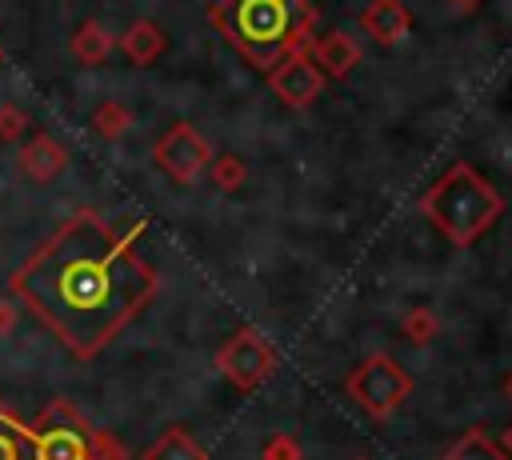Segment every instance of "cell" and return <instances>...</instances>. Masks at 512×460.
I'll return each instance as SVG.
<instances>
[{
  "label": "cell",
  "mask_w": 512,
  "mask_h": 460,
  "mask_svg": "<svg viewBox=\"0 0 512 460\" xmlns=\"http://www.w3.org/2000/svg\"><path fill=\"white\" fill-rule=\"evenodd\" d=\"M132 236L96 212H76L12 272L8 288L72 356L92 360L148 308L160 284Z\"/></svg>",
  "instance_id": "obj_1"
},
{
  "label": "cell",
  "mask_w": 512,
  "mask_h": 460,
  "mask_svg": "<svg viewBox=\"0 0 512 460\" xmlns=\"http://www.w3.org/2000/svg\"><path fill=\"white\" fill-rule=\"evenodd\" d=\"M424 216L456 244V248H468L476 244L500 216L504 200L500 192L468 164H452L420 200Z\"/></svg>",
  "instance_id": "obj_2"
},
{
  "label": "cell",
  "mask_w": 512,
  "mask_h": 460,
  "mask_svg": "<svg viewBox=\"0 0 512 460\" xmlns=\"http://www.w3.org/2000/svg\"><path fill=\"white\" fill-rule=\"evenodd\" d=\"M20 460H124V448L92 428L68 400L48 404L32 424L16 420Z\"/></svg>",
  "instance_id": "obj_3"
},
{
  "label": "cell",
  "mask_w": 512,
  "mask_h": 460,
  "mask_svg": "<svg viewBox=\"0 0 512 460\" xmlns=\"http://www.w3.org/2000/svg\"><path fill=\"white\" fill-rule=\"evenodd\" d=\"M228 28L248 48L252 60L268 64V56L280 52L284 44L296 48V32L304 28V20H296L292 0H232Z\"/></svg>",
  "instance_id": "obj_4"
},
{
  "label": "cell",
  "mask_w": 512,
  "mask_h": 460,
  "mask_svg": "<svg viewBox=\"0 0 512 460\" xmlns=\"http://www.w3.org/2000/svg\"><path fill=\"white\" fill-rule=\"evenodd\" d=\"M348 392H352V400H356L368 416L384 420V416H392V412L404 404V396L412 392V380H408V372H404L392 356L372 352V356L360 360V368L348 376Z\"/></svg>",
  "instance_id": "obj_5"
},
{
  "label": "cell",
  "mask_w": 512,
  "mask_h": 460,
  "mask_svg": "<svg viewBox=\"0 0 512 460\" xmlns=\"http://www.w3.org/2000/svg\"><path fill=\"white\" fill-rule=\"evenodd\" d=\"M216 368H220L240 392H252V388H260V384L276 372V352H272V344H268L256 328H236V332L224 340V348L216 352Z\"/></svg>",
  "instance_id": "obj_6"
},
{
  "label": "cell",
  "mask_w": 512,
  "mask_h": 460,
  "mask_svg": "<svg viewBox=\"0 0 512 460\" xmlns=\"http://www.w3.org/2000/svg\"><path fill=\"white\" fill-rule=\"evenodd\" d=\"M156 164H160L176 184H192V180L212 164V148H208V140H204L192 124H176V128H168V136L156 144Z\"/></svg>",
  "instance_id": "obj_7"
},
{
  "label": "cell",
  "mask_w": 512,
  "mask_h": 460,
  "mask_svg": "<svg viewBox=\"0 0 512 460\" xmlns=\"http://www.w3.org/2000/svg\"><path fill=\"white\" fill-rule=\"evenodd\" d=\"M272 88H276V96L280 100H288V104H308V100H316L320 96V88H324V76H320V68H316V60L304 52V48H288V56H284V64L272 72Z\"/></svg>",
  "instance_id": "obj_8"
},
{
  "label": "cell",
  "mask_w": 512,
  "mask_h": 460,
  "mask_svg": "<svg viewBox=\"0 0 512 460\" xmlns=\"http://www.w3.org/2000/svg\"><path fill=\"white\" fill-rule=\"evenodd\" d=\"M140 460H208V452L188 428H164L160 440Z\"/></svg>",
  "instance_id": "obj_9"
},
{
  "label": "cell",
  "mask_w": 512,
  "mask_h": 460,
  "mask_svg": "<svg viewBox=\"0 0 512 460\" xmlns=\"http://www.w3.org/2000/svg\"><path fill=\"white\" fill-rule=\"evenodd\" d=\"M364 28H368L376 40L392 44V40H400V36L408 32V16H404V8H400L396 0H376V4L364 12Z\"/></svg>",
  "instance_id": "obj_10"
},
{
  "label": "cell",
  "mask_w": 512,
  "mask_h": 460,
  "mask_svg": "<svg viewBox=\"0 0 512 460\" xmlns=\"http://www.w3.org/2000/svg\"><path fill=\"white\" fill-rule=\"evenodd\" d=\"M316 60H320L332 76H344V72L360 60V48H356V40H352L348 32H328V36L320 40V48H316Z\"/></svg>",
  "instance_id": "obj_11"
},
{
  "label": "cell",
  "mask_w": 512,
  "mask_h": 460,
  "mask_svg": "<svg viewBox=\"0 0 512 460\" xmlns=\"http://www.w3.org/2000/svg\"><path fill=\"white\" fill-rule=\"evenodd\" d=\"M20 164H24V172H28V176H36V180H52V176L64 168V152H60V144H56V140L36 136V140H32V148L20 156Z\"/></svg>",
  "instance_id": "obj_12"
},
{
  "label": "cell",
  "mask_w": 512,
  "mask_h": 460,
  "mask_svg": "<svg viewBox=\"0 0 512 460\" xmlns=\"http://www.w3.org/2000/svg\"><path fill=\"white\" fill-rule=\"evenodd\" d=\"M440 460H508V456L496 448L492 436H484L480 428H472V432H464Z\"/></svg>",
  "instance_id": "obj_13"
},
{
  "label": "cell",
  "mask_w": 512,
  "mask_h": 460,
  "mask_svg": "<svg viewBox=\"0 0 512 460\" xmlns=\"http://www.w3.org/2000/svg\"><path fill=\"white\" fill-rule=\"evenodd\" d=\"M160 48H164V36H160V28H156L152 20L132 24V32L124 36V52H128L136 64H148V60H152Z\"/></svg>",
  "instance_id": "obj_14"
},
{
  "label": "cell",
  "mask_w": 512,
  "mask_h": 460,
  "mask_svg": "<svg viewBox=\"0 0 512 460\" xmlns=\"http://www.w3.org/2000/svg\"><path fill=\"white\" fill-rule=\"evenodd\" d=\"M72 48H76V56H80L84 64H96V60L108 52V36H104V28H100V24H84V28H80V36L72 40Z\"/></svg>",
  "instance_id": "obj_15"
},
{
  "label": "cell",
  "mask_w": 512,
  "mask_h": 460,
  "mask_svg": "<svg viewBox=\"0 0 512 460\" xmlns=\"http://www.w3.org/2000/svg\"><path fill=\"white\" fill-rule=\"evenodd\" d=\"M260 460H304V448L284 432H268V440L260 444Z\"/></svg>",
  "instance_id": "obj_16"
},
{
  "label": "cell",
  "mask_w": 512,
  "mask_h": 460,
  "mask_svg": "<svg viewBox=\"0 0 512 460\" xmlns=\"http://www.w3.org/2000/svg\"><path fill=\"white\" fill-rule=\"evenodd\" d=\"M404 332H408V340L428 344V340L436 336V316H432L428 308H412V312L404 316Z\"/></svg>",
  "instance_id": "obj_17"
},
{
  "label": "cell",
  "mask_w": 512,
  "mask_h": 460,
  "mask_svg": "<svg viewBox=\"0 0 512 460\" xmlns=\"http://www.w3.org/2000/svg\"><path fill=\"white\" fill-rule=\"evenodd\" d=\"M0 460H20V448H16V416L8 408H0Z\"/></svg>",
  "instance_id": "obj_18"
},
{
  "label": "cell",
  "mask_w": 512,
  "mask_h": 460,
  "mask_svg": "<svg viewBox=\"0 0 512 460\" xmlns=\"http://www.w3.org/2000/svg\"><path fill=\"white\" fill-rule=\"evenodd\" d=\"M240 176H244V168H240L232 156L216 164V184H220V188H236V184H240Z\"/></svg>",
  "instance_id": "obj_19"
},
{
  "label": "cell",
  "mask_w": 512,
  "mask_h": 460,
  "mask_svg": "<svg viewBox=\"0 0 512 460\" xmlns=\"http://www.w3.org/2000/svg\"><path fill=\"white\" fill-rule=\"evenodd\" d=\"M496 448H500V452H504V456L512 460V424H508V428L500 432V444H496Z\"/></svg>",
  "instance_id": "obj_20"
},
{
  "label": "cell",
  "mask_w": 512,
  "mask_h": 460,
  "mask_svg": "<svg viewBox=\"0 0 512 460\" xmlns=\"http://www.w3.org/2000/svg\"><path fill=\"white\" fill-rule=\"evenodd\" d=\"M452 4H456V8H472L476 0H452Z\"/></svg>",
  "instance_id": "obj_21"
},
{
  "label": "cell",
  "mask_w": 512,
  "mask_h": 460,
  "mask_svg": "<svg viewBox=\"0 0 512 460\" xmlns=\"http://www.w3.org/2000/svg\"><path fill=\"white\" fill-rule=\"evenodd\" d=\"M504 392H508V400H512V376H508V384H504Z\"/></svg>",
  "instance_id": "obj_22"
},
{
  "label": "cell",
  "mask_w": 512,
  "mask_h": 460,
  "mask_svg": "<svg viewBox=\"0 0 512 460\" xmlns=\"http://www.w3.org/2000/svg\"><path fill=\"white\" fill-rule=\"evenodd\" d=\"M352 460H368V456H352Z\"/></svg>",
  "instance_id": "obj_23"
}]
</instances>
